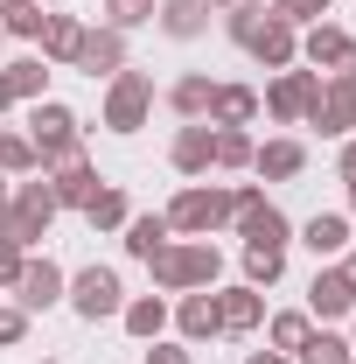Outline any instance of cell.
<instances>
[{"label": "cell", "mask_w": 356, "mask_h": 364, "mask_svg": "<svg viewBox=\"0 0 356 364\" xmlns=\"http://www.w3.org/2000/svg\"><path fill=\"white\" fill-rule=\"evenodd\" d=\"M49 225H56V189H49V176L7 182V203H0V238H14L21 252H35V245L49 238Z\"/></svg>", "instance_id": "cell-1"}, {"label": "cell", "mask_w": 356, "mask_h": 364, "mask_svg": "<svg viewBox=\"0 0 356 364\" xmlns=\"http://www.w3.org/2000/svg\"><path fill=\"white\" fill-rule=\"evenodd\" d=\"M147 267H154V287H168V294H196V287H217L223 252L210 245V238H182V245H161Z\"/></svg>", "instance_id": "cell-2"}, {"label": "cell", "mask_w": 356, "mask_h": 364, "mask_svg": "<svg viewBox=\"0 0 356 364\" xmlns=\"http://www.w3.org/2000/svg\"><path fill=\"white\" fill-rule=\"evenodd\" d=\"M28 147H35V168H63V161H84V140H77V112L56 105V98H35L28 112Z\"/></svg>", "instance_id": "cell-3"}, {"label": "cell", "mask_w": 356, "mask_h": 364, "mask_svg": "<svg viewBox=\"0 0 356 364\" xmlns=\"http://www.w3.org/2000/svg\"><path fill=\"white\" fill-rule=\"evenodd\" d=\"M168 218V231H182V238H210V231L230 225V189H203V182H189V189H175V203L161 210Z\"/></svg>", "instance_id": "cell-4"}, {"label": "cell", "mask_w": 356, "mask_h": 364, "mask_svg": "<svg viewBox=\"0 0 356 364\" xmlns=\"http://www.w3.org/2000/svg\"><path fill=\"white\" fill-rule=\"evenodd\" d=\"M147 112H154V77L126 63V70L105 85V127H112V134H140Z\"/></svg>", "instance_id": "cell-5"}, {"label": "cell", "mask_w": 356, "mask_h": 364, "mask_svg": "<svg viewBox=\"0 0 356 364\" xmlns=\"http://www.w3.org/2000/svg\"><path fill=\"white\" fill-rule=\"evenodd\" d=\"M63 301H70L84 322H105V316L126 309V287H119V273H112V267H84L70 287H63Z\"/></svg>", "instance_id": "cell-6"}, {"label": "cell", "mask_w": 356, "mask_h": 364, "mask_svg": "<svg viewBox=\"0 0 356 364\" xmlns=\"http://www.w3.org/2000/svg\"><path fill=\"white\" fill-rule=\"evenodd\" d=\"M314 91H321V70H272V85H266V119H279V127H294V119H308V105H314Z\"/></svg>", "instance_id": "cell-7"}, {"label": "cell", "mask_w": 356, "mask_h": 364, "mask_svg": "<svg viewBox=\"0 0 356 364\" xmlns=\"http://www.w3.org/2000/svg\"><path fill=\"white\" fill-rule=\"evenodd\" d=\"M308 127H321L328 140H350V127H356V77H321V91H314V105H308Z\"/></svg>", "instance_id": "cell-8"}, {"label": "cell", "mask_w": 356, "mask_h": 364, "mask_svg": "<svg viewBox=\"0 0 356 364\" xmlns=\"http://www.w3.org/2000/svg\"><path fill=\"white\" fill-rule=\"evenodd\" d=\"M63 287H70V273L56 267V259H21V273H14V309H56L63 301Z\"/></svg>", "instance_id": "cell-9"}, {"label": "cell", "mask_w": 356, "mask_h": 364, "mask_svg": "<svg viewBox=\"0 0 356 364\" xmlns=\"http://www.w3.org/2000/svg\"><path fill=\"white\" fill-rule=\"evenodd\" d=\"M308 316H321V322L356 316V287H350V273H343V267H321V273H314V287H308Z\"/></svg>", "instance_id": "cell-10"}, {"label": "cell", "mask_w": 356, "mask_h": 364, "mask_svg": "<svg viewBox=\"0 0 356 364\" xmlns=\"http://www.w3.org/2000/svg\"><path fill=\"white\" fill-rule=\"evenodd\" d=\"M70 70H91V77H119L126 70V36L119 28H84V49Z\"/></svg>", "instance_id": "cell-11"}, {"label": "cell", "mask_w": 356, "mask_h": 364, "mask_svg": "<svg viewBox=\"0 0 356 364\" xmlns=\"http://www.w3.org/2000/svg\"><path fill=\"white\" fill-rule=\"evenodd\" d=\"M259 322H266V294L259 287H223L217 294V329L223 336H252Z\"/></svg>", "instance_id": "cell-12"}, {"label": "cell", "mask_w": 356, "mask_h": 364, "mask_svg": "<svg viewBox=\"0 0 356 364\" xmlns=\"http://www.w3.org/2000/svg\"><path fill=\"white\" fill-rule=\"evenodd\" d=\"M49 189H56V210H84L91 196L105 189V176L91 161H63V168H49Z\"/></svg>", "instance_id": "cell-13"}, {"label": "cell", "mask_w": 356, "mask_h": 364, "mask_svg": "<svg viewBox=\"0 0 356 364\" xmlns=\"http://www.w3.org/2000/svg\"><path fill=\"white\" fill-rule=\"evenodd\" d=\"M245 49H252L266 70H287V63H301V36H294V21H279V14H266V28H259Z\"/></svg>", "instance_id": "cell-14"}, {"label": "cell", "mask_w": 356, "mask_h": 364, "mask_svg": "<svg viewBox=\"0 0 356 364\" xmlns=\"http://www.w3.org/2000/svg\"><path fill=\"white\" fill-rule=\"evenodd\" d=\"M175 329H182V343H210V336H223V329H217V294H210V287L182 294V301H175Z\"/></svg>", "instance_id": "cell-15"}, {"label": "cell", "mask_w": 356, "mask_h": 364, "mask_svg": "<svg viewBox=\"0 0 356 364\" xmlns=\"http://www.w3.org/2000/svg\"><path fill=\"white\" fill-rule=\"evenodd\" d=\"M35 43H43V63H63V70H70L77 49H84V21H77V14H49Z\"/></svg>", "instance_id": "cell-16"}, {"label": "cell", "mask_w": 356, "mask_h": 364, "mask_svg": "<svg viewBox=\"0 0 356 364\" xmlns=\"http://www.w3.org/2000/svg\"><path fill=\"white\" fill-rule=\"evenodd\" d=\"M168 161L182 176H203L210 168V119H182V134L168 140Z\"/></svg>", "instance_id": "cell-17"}, {"label": "cell", "mask_w": 356, "mask_h": 364, "mask_svg": "<svg viewBox=\"0 0 356 364\" xmlns=\"http://www.w3.org/2000/svg\"><path fill=\"white\" fill-rule=\"evenodd\" d=\"M252 168L266 182H294L308 168V147H301V140H266V147H252Z\"/></svg>", "instance_id": "cell-18"}, {"label": "cell", "mask_w": 356, "mask_h": 364, "mask_svg": "<svg viewBox=\"0 0 356 364\" xmlns=\"http://www.w3.org/2000/svg\"><path fill=\"white\" fill-rule=\"evenodd\" d=\"M259 119V91L252 85H217L210 91V127H252Z\"/></svg>", "instance_id": "cell-19"}, {"label": "cell", "mask_w": 356, "mask_h": 364, "mask_svg": "<svg viewBox=\"0 0 356 364\" xmlns=\"http://www.w3.org/2000/svg\"><path fill=\"white\" fill-rule=\"evenodd\" d=\"M301 245H308L314 259H335V252H350V218H343V210H314L308 231H301Z\"/></svg>", "instance_id": "cell-20"}, {"label": "cell", "mask_w": 356, "mask_h": 364, "mask_svg": "<svg viewBox=\"0 0 356 364\" xmlns=\"http://www.w3.org/2000/svg\"><path fill=\"white\" fill-rule=\"evenodd\" d=\"M301 56H308L314 70H328V77H335V70H343V56H350V36H343L335 21H314L308 36H301Z\"/></svg>", "instance_id": "cell-21"}, {"label": "cell", "mask_w": 356, "mask_h": 364, "mask_svg": "<svg viewBox=\"0 0 356 364\" xmlns=\"http://www.w3.org/2000/svg\"><path fill=\"white\" fill-rule=\"evenodd\" d=\"M230 225L245 231V245H279V252H287V218H279V210H272L266 196H259V203H252V210H238V218H230Z\"/></svg>", "instance_id": "cell-22"}, {"label": "cell", "mask_w": 356, "mask_h": 364, "mask_svg": "<svg viewBox=\"0 0 356 364\" xmlns=\"http://www.w3.org/2000/svg\"><path fill=\"white\" fill-rule=\"evenodd\" d=\"M154 21H161L175 43H196V36L210 28V0H161V7H154Z\"/></svg>", "instance_id": "cell-23"}, {"label": "cell", "mask_w": 356, "mask_h": 364, "mask_svg": "<svg viewBox=\"0 0 356 364\" xmlns=\"http://www.w3.org/2000/svg\"><path fill=\"white\" fill-rule=\"evenodd\" d=\"M119 322H126V336H140V343H154V336L168 329V301H161V294H133V301L119 309Z\"/></svg>", "instance_id": "cell-24"}, {"label": "cell", "mask_w": 356, "mask_h": 364, "mask_svg": "<svg viewBox=\"0 0 356 364\" xmlns=\"http://www.w3.org/2000/svg\"><path fill=\"white\" fill-rule=\"evenodd\" d=\"M210 77H203V70H189V77H175V85H168V105H175L182 119H210Z\"/></svg>", "instance_id": "cell-25"}, {"label": "cell", "mask_w": 356, "mask_h": 364, "mask_svg": "<svg viewBox=\"0 0 356 364\" xmlns=\"http://www.w3.org/2000/svg\"><path fill=\"white\" fill-rule=\"evenodd\" d=\"M210 168H252V134L245 127H210Z\"/></svg>", "instance_id": "cell-26"}, {"label": "cell", "mask_w": 356, "mask_h": 364, "mask_svg": "<svg viewBox=\"0 0 356 364\" xmlns=\"http://www.w3.org/2000/svg\"><path fill=\"white\" fill-rule=\"evenodd\" d=\"M126 218H133V210H126V189H112V182L84 203V225L91 231H126Z\"/></svg>", "instance_id": "cell-27"}, {"label": "cell", "mask_w": 356, "mask_h": 364, "mask_svg": "<svg viewBox=\"0 0 356 364\" xmlns=\"http://www.w3.org/2000/svg\"><path fill=\"white\" fill-rule=\"evenodd\" d=\"M266 14H272L266 0H230V7H223V36L245 49L252 36H259V28H266Z\"/></svg>", "instance_id": "cell-28"}, {"label": "cell", "mask_w": 356, "mask_h": 364, "mask_svg": "<svg viewBox=\"0 0 356 364\" xmlns=\"http://www.w3.org/2000/svg\"><path fill=\"white\" fill-rule=\"evenodd\" d=\"M0 77H7V91H14V98H28V105H35V98H43V85H49V63H43V56H14Z\"/></svg>", "instance_id": "cell-29"}, {"label": "cell", "mask_w": 356, "mask_h": 364, "mask_svg": "<svg viewBox=\"0 0 356 364\" xmlns=\"http://www.w3.org/2000/svg\"><path fill=\"white\" fill-rule=\"evenodd\" d=\"M43 0H0V28H7V36H21V43H35V36H43Z\"/></svg>", "instance_id": "cell-30"}, {"label": "cell", "mask_w": 356, "mask_h": 364, "mask_svg": "<svg viewBox=\"0 0 356 364\" xmlns=\"http://www.w3.org/2000/svg\"><path fill=\"white\" fill-rule=\"evenodd\" d=\"M161 245H168V218H161V210H154V218H126V252H133V259H154Z\"/></svg>", "instance_id": "cell-31"}, {"label": "cell", "mask_w": 356, "mask_h": 364, "mask_svg": "<svg viewBox=\"0 0 356 364\" xmlns=\"http://www.w3.org/2000/svg\"><path fill=\"white\" fill-rule=\"evenodd\" d=\"M0 176H7V182L43 176V168H35V147H28V134H7V127H0Z\"/></svg>", "instance_id": "cell-32"}, {"label": "cell", "mask_w": 356, "mask_h": 364, "mask_svg": "<svg viewBox=\"0 0 356 364\" xmlns=\"http://www.w3.org/2000/svg\"><path fill=\"white\" fill-rule=\"evenodd\" d=\"M308 329H314V316L287 309V316H272V322H266V343L279 350V358H287V350H301V343H308Z\"/></svg>", "instance_id": "cell-33"}, {"label": "cell", "mask_w": 356, "mask_h": 364, "mask_svg": "<svg viewBox=\"0 0 356 364\" xmlns=\"http://www.w3.org/2000/svg\"><path fill=\"white\" fill-rule=\"evenodd\" d=\"M287 273V252L279 245H245V287H272Z\"/></svg>", "instance_id": "cell-34"}, {"label": "cell", "mask_w": 356, "mask_h": 364, "mask_svg": "<svg viewBox=\"0 0 356 364\" xmlns=\"http://www.w3.org/2000/svg\"><path fill=\"white\" fill-rule=\"evenodd\" d=\"M301 364H350V336H335V329H308V343L294 350Z\"/></svg>", "instance_id": "cell-35"}, {"label": "cell", "mask_w": 356, "mask_h": 364, "mask_svg": "<svg viewBox=\"0 0 356 364\" xmlns=\"http://www.w3.org/2000/svg\"><path fill=\"white\" fill-rule=\"evenodd\" d=\"M154 7H161V0H105V28H119V36H126V28H147Z\"/></svg>", "instance_id": "cell-36"}, {"label": "cell", "mask_w": 356, "mask_h": 364, "mask_svg": "<svg viewBox=\"0 0 356 364\" xmlns=\"http://www.w3.org/2000/svg\"><path fill=\"white\" fill-rule=\"evenodd\" d=\"M328 7H335V0H272V14H279V21H294V28L328 21Z\"/></svg>", "instance_id": "cell-37"}, {"label": "cell", "mask_w": 356, "mask_h": 364, "mask_svg": "<svg viewBox=\"0 0 356 364\" xmlns=\"http://www.w3.org/2000/svg\"><path fill=\"white\" fill-rule=\"evenodd\" d=\"M21 259H28V252H21L14 238H0V287H14V273H21Z\"/></svg>", "instance_id": "cell-38"}, {"label": "cell", "mask_w": 356, "mask_h": 364, "mask_svg": "<svg viewBox=\"0 0 356 364\" xmlns=\"http://www.w3.org/2000/svg\"><path fill=\"white\" fill-rule=\"evenodd\" d=\"M28 336V309H0V343H21Z\"/></svg>", "instance_id": "cell-39"}, {"label": "cell", "mask_w": 356, "mask_h": 364, "mask_svg": "<svg viewBox=\"0 0 356 364\" xmlns=\"http://www.w3.org/2000/svg\"><path fill=\"white\" fill-rule=\"evenodd\" d=\"M147 364H189V350H182V343H161V336H154V350H147Z\"/></svg>", "instance_id": "cell-40"}, {"label": "cell", "mask_w": 356, "mask_h": 364, "mask_svg": "<svg viewBox=\"0 0 356 364\" xmlns=\"http://www.w3.org/2000/svg\"><path fill=\"white\" fill-rule=\"evenodd\" d=\"M335 168H343V182H356V140H343V154H335Z\"/></svg>", "instance_id": "cell-41"}, {"label": "cell", "mask_w": 356, "mask_h": 364, "mask_svg": "<svg viewBox=\"0 0 356 364\" xmlns=\"http://www.w3.org/2000/svg\"><path fill=\"white\" fill-rule=\"evenodd\" d=\"M245 364H294V358H279V350H252Z\"/></svg>", "instance_id": "cell-42"}, {"label": "cell", "mask_w": 356, "mask_h": 364, "mask_svg": "<svg viewBox=\"0 0 356 364\" xmlns=\"http://www.w3.org/2000/svg\"><path fill=\"white\" fill-rule=\"evenodd\" d=\"M335 77H356V36H350V56H343V70Z\"/></svg>", "instance_id": "cell-43"}, {"label": "cell", "mask_w": 356, "mask_h": 364, "mask_svg": "<svg viewBox=\"0 0 356 364\" xmlns=\"http://www.w3.org/2000/svg\"><path fill=\"white\" fill-rule=\"evenodd\" d=\"M7 105H14V91H7V77H0V112H7Z\"/></svg>", "instance_id": "cell-44"}, {"label": "cell", "mask_w": 356, "mask_h": 364, "mask_svg": "<svg viewBox=\"0 0 356 364\" xmlns=\"http://www.w3.org/2000/svg\"><path fill=\"white\" fill-rule=\"evenodd\" d=\"M343 273H350V287H356V252H350V259H343Z\"/></svg>", "instance_id": "cell-45"}, {"label": "cell", "mask_w": 356, "mask_h": 364, "mask_svg": "<svg viewBox=\"0 0 356 364\" xmlns=\"http://www.w3.org/2000/svg\"><path fill=\"white\" fill-rule=\"evenodd\" d=\"M0 203H7V176H0Z\"/></svg>", "instance_id": "cell-46"}, {"label": "cell", "mask_w": 356, "mask_h": 364, "mask_svg": "<svg viewBox=\"0 0 356 364\" xmlns=\"http://www.w3.org/2000/svg\"><path fill=\"white\" fill-rule=\"evenodd\" d=\"M350 210H356V182H350Z\"/></svg>", "instance_id": "cell-47"}, {"label": "cell", "mask_w": 356, "mask_h": 364, "mask_svg": "<svg viewBox=\"0 0 356 364\" xmlns=\"http://www.w3.org/2000/svg\"><path fill=\"white\" fill-rule=\"evenodd\" d=\"M43 7H63V0H43Z\"/></svg>", "instance_id": "cell-48"}, {"label": "cell", "mask_w": 356, "mask_h": 364, "mask_svg": "<svg viewBox=\"0 0 356 364\" xmlns=\"http://www.w3.org/2000/svg\"><path fill=\"white\" fill-rule=\"evenodd\" d=\"M210 7H230V0H210Z\"/></svg>", "instance_id": "cell-49"}, {"label": "cell", "mask_w": 356, "mask_h": 364, "mask_svg": "<svg viewBox=\"0 0 356 364\" xmlns=\"http://www.w3.org/2000/svg\"><path fill=\"white\" fill-rule=\"evenodd\" d=\"M0 43H7V28H0Z\"/></svg>", "instance_id": "cell-50"}, {"label": "cell", "mask_w": 356, "mask_h": 364, "mask_svg": "<svg viewBox=\"0 0 356 364\" xmlns=\"http://www.w3.org/2000/svg\"><path fill=\"white\" fill-rule=\"evenodd\" d=\"M49 364H56V358H49Z\"/></svg>", "instance_id": "cell-51"}, {"label": "cell", "mask_w": 356, "mask_h": 364, "mask_svg": "<svg viewBox=\"0 0 356 364\" xmlns=\"http://www.w3.org/2000/svg\"><path fill=\"white\" fill-rule=\"evenodd\" d=\"M350 350H356V343H350Z\"/></svg>", "instance_id": "cell-52"}, {"label": "cell", "mask_w": 356, "mask_h": 364, "mask_svg": "<svg viewBox=\"0 0 356 364\" xmlns=\"http://www.w3.org/2000/svg\"><path fill=\"white\" fill-rule=\"evenodd\" d=\"M350 364H356V358H350Z\"/></svg>", "instance_id": "cell-53"}]
</instances>
